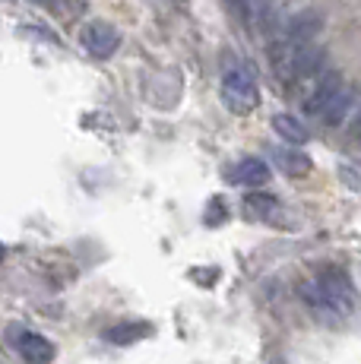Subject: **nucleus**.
<instances>
[{
    "instance_id": "obj_1",
    "label": "nucleus",
    "mask_w": 361,
    "mask_h": 364,
    "mask_svg": "<svg viewBox=\"0 0 361 364\" xmlns=\"http://www.w3.org/2000/svg\"><path fill=\"white\" fill-rule=\"evenodd\" d=\"M298 298L326 326L345 323L355 311V285H352L349 272L339 266H326V269L308 276L298 285Z\"/></svg>"
},
{
    "instance_id": "obj_2",
    "label": "nucleus",
    "mask_w": 361,
    "mask_h": 364,
    "mask_svg": "<svg viewBox=\"0 0 361 364\" xmlns=\"http://www.w3.org/2000/svg\"><path fill=\"white\" fill-rule=\"evenodd\" d=\"M222 102L235 114H251L260 105V86H257L254 70L244 64H235L222 73Z\"/></svg>"
},
{
    "instance_id": "obj_3",
    "label": "nucleus",
    "mask_w": 361,
    "mask_h": 364,
    "mask_svg": "<svg viewBox=\"0 0 361 364\" xmlns=\"http://www.w3.org/2000/svg\"><path fill=\"white\" fill-rule=\"evenodd\" d=\"M80 45L86 48L89 58L95 60H108L111 54L121 48V32L114 29L111 23H105V19H92V23L82 26L80 32Z\"/></svg>"
},
{
    "instance_id": "obj_4",
    "label": "nucleus",
    "mask_w": 361,
    "mask_h": 364,
    "mask_svg": "<svg viewBox=\"0 0 361 364\" xmlns=\"http://www.w3.org/2000/svg\"><path fill=\"white\" fill-rule=\"evenodd\" d=\"M323 29V16L314 10V6H308V10H298L295 16L286 23V29H282L279 41H286V45H314V38L320 35Z\"/></svg>"
},
{
    "instance_id": "obj_5",
    "label": "nucleus",
    "mask_w": 361,
    "mask_h": 364,
    "mask_svg": "<svg viewBox=\"0 0 361 364\" xmlns=\"http://www.w3.org/2000/svg\"><path fill=\"white\" fill-rule=\"evenodd\" d=\"M16 352L26 364H51L54 361V346L41 333H32V330L16 336Z\"/></svg>"
},
{
    "instance_id": "obj_6",
    "label": "nucleus",
    "mask_w": 361,
    "mask_h": 364,
    "mask_svg": "<svg viewBox=\"0 0 361 364\" xmlns=\"http://www.w3.org/2000/svg\"><path fill=\"white\" fill-rule=\"evenodd\" d=\"M352 105H355V89L343 82V89H339V92L323 105V111L317 114V121H320L323 127H339V124L349 117V108H352Z\"/></svg>"
},
{
    "instance_id": "obj_7",
    "label": "nucleus",
    "mask_w": 361,
    "mask_h": 364,
    "mask_svg": "<svg viewBox=\"0 0 361 364\" xmlns=\"http://www.w3.org/2000/svg\"><path fill=\"white\" fill-rule=\"evenodd\" d=\"M228 181H232V184H241V187H260L269 181V168L263 159H241V162L232 165Z\"/></svg>"
},
{
    "instance_id": "obj_8",
    "label": "nucleus",
    "mask_w": 361,
    "mask_h": 364,
    "mask_svg": "<svg viewBox=\"0 0 361 364\" xmlns=\"http://www.w3.org/2000/svg\"><path fill=\"white\" fill-rule=\"evenodd\" d=\"M149 333H152V326L143 323V320H121V323L111 326V330L105 333V339L111 342V346H134V342L146 339Z\"/></svg>"
},
{
    "instance_id": "obj_9",
    "label": "nucleus",
    "mask_w": 361,
    "mask_h": 364,
    "mask_svg": "<svg viewBox=\"0 0 361 364\" xmlns=\"http://www.w3.org/2000/svg\"><path fill=\"white\" fill-rule=\"evenodd\" d=\"M273 162L279 165L289 178H304V174H311V168H314V162H311L298 146L295 149H273Z\"/></svg>"
},
{
    "instance_id": "obj_10",
    "label": "nucleus",
    "mask_w": 361,
    "mask_h": 364,
    "mask_svg": "<svg viewBox=\"0 0 361 364\" xmlns=\"http://www.w3.org/2000/svg\"><path fill=\"white\" fill-rule=\"evenodd\" d=\"M273 130L279 133L286 143H295V146H301L311 139V130L304 127L295 114H273Z\"/></svg>"
},
{
    "instance_id": "obj_11",
    "label": "nucleus",
    "mask_w": 361,
    "mask_h": 364,
    "mask_svg": "<svg viewBox=\"0 0 361 364\" xmlns=\"http://www.w3.org/2000/svg\"><path fill=\"white\" fill-rule=\"evenodd\" d=\"M244 209L247 213H254V215H269L276 209V197L273 193H247Z\"/></svg>"
},
{
    "instance_id": "obj_12",
    "label": "nucleus",
    "mask_w": 361,
    "mask_h": 364,
    "mask_svg": "<svg viewBox=\"0 0 361 364\" xmlns=\"http://www.w3.org/2000/svg\"><path fill=\"white\" fill-rule=\"evenodd\" d=\"M36 4L45 6V10H51V13H60V16H73V13L82 10L80 0H36Z\"/></svg>"
},
{
    "instance_id": "obj_13",
    "label": "nucleus",
    "mask_w": 361,
    "mask_h": 364,
    "mask_svg": "<svg viewBox=\"0 0 361 364\" xmlns=\"http://www.w3.org/2000/svg\"><path fill=\"white\" fill-rule=\"evenodd\" d=\"M349 133H352V139H358L361 143V108L352 114V121H349Z\"/></svg>"
},
{
    "instance_id": "obj_14",
    "label": "nucleus",
    "mask_w": 361,
    "mask_h": 364,
    "mask_svg": "<svg viewBox=\"0 0 361 364\" xmlns=\"http://www.w3.org/2000/svg\"><path fill=\"white\" fill-rule=\"evenodd\" d=\"M4 257H6V247H4V244H0V263H4Z\"/></svg>"
}]
</instances>
